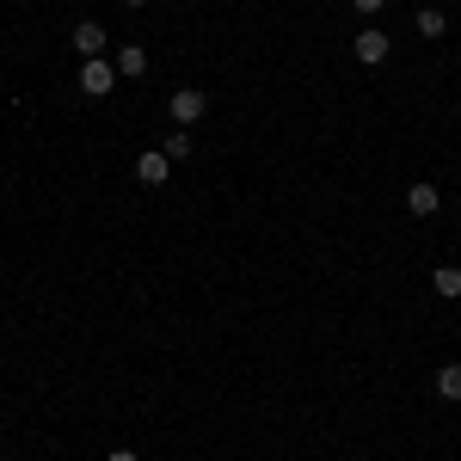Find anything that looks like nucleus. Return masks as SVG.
Wrapping results in <instances>:
<instances>
[{
    "instance_id": "0eeeda50",
    "label": "nucleus",
    "mask_w": 461,
    "mask_h": 461,
    "mask_svg": "<svg viewBox=\"0 0 461 461\" xmlns=\"http://www.w3.org/2000/svg\"><path fill=\"white\" fill-rule=\"evenodd\" d=\"M430 289H437L443 302H461V271L456 265H437V271H430Z\"/></svg>"
},
{
    "instance_id": "ddd939ff",
    "label": "nucleus",
    "mask_w": 461,
    "mask_h": 461,
    "mask_svg": "<svg viewBox=\"0 0 461 461\" xmlns=\"http://www.w3.org/2000/svg\"><path fill=\"white\" fill-rule=\"evenodd\" d=\"M105 461H136V449H111V456Z\"/></svg>"
},
{
    "instance_id": "423d86ee",
    "label": "nucleus",
    "mask_w": 461,
    "mask_h": 461,
    "mask_svg": "<svg viewBox=\"0 0 461 461\" xmlns=\"http://www.w3.org/2000/svg\"><path fill=\"white\" fill-rule=\"evenodd\" d=\"M167 167H173V160L154 148V154H142V160H136V178H142V185H167Z\"/></svg>"
},
{
    "instance_id": "4468645a",
    "label": "nucleus",
    "mask_w": 461,
    "mask_h": 461,
    "mask_svg": "<svg viewBox=\"0 0 461 461\" xmlns=\"http://www.w3.org/2000/svg\"><path fill=\"white\" fill-rule=\"evenodd\" d=\"M123 6H148V0H123Z\"/></svg>"
},
{
    "instance_id": "6e6552de",
    "label": "nucleus",
    "mask_w": 461,
    "mask_h": 461,
    "mask_svg": "<svg viewBox=\"0 0 461 461\" xmlns=\"http://www.w3.org/2000/svg\"><path fill=\"white\" fill-rule=\"evenodd\" d=\"M117 74H130V80L148 74V50H142V43H123V50H117Z\"/></svg>"
},
{
    "instance_id": "20e7f679",
    "label": "nucleus",
    "mask_w": 461,
    "mask_h": 461,
    "mask_svg": "<svg viewBox=\"0 0 461 461\" xmlns=\"http://www.w3.org/2000/svg\"><path fill=\"white\" fill-rule=\"evenodd\" d=\"M351 50H357V62H363V68H382V62H388V50H393V37L388 32H363Z\"/></svg>"
},
{
    "instance_id": "9b49d317",
    "label": "nucleus",
    "mask_w": 461,
    "mask_h": 461,
    "mask_svg": "<svg viewBox=\"0 0 461 461\" xmlns=\"http://www.w3.org/2000/svg\"><path fill=\"white\" fill-rule=\"evenodd\" d=\"M160 154H167V160H185V154H191V136H167V148H160Z\"/></svg>"
},
{
    "instance_id": "1a4fd4ad",
    "label": "nucleus",
    "mask_w": 461,
    "mask_h": 461,
    "mask_svg": "<svg viewBox=\"0 0 461 461\" xmlns=\"http://www.w3.org/2000/svg\"><path fill=\"white\" fill-rule=\"evenodd\" d=\"M437 393H443V400H461V363H443V369H437Z\"/></svg>"
},
{
    "instance_id": "f257e3e1",
    "label": "nucleus",
    "mask_w": 461,
    "mask_h": 461,
    "mask_svg": "<svg viewBox=\"0 0 461 461\" xmlns=\"http://www.w3.org/2000/svg\"><path fill=\"white\" fill-rule=\"evenodd\" d=\"M167 111H173V123H197V117L210 111V93H203V86H178L173 99H167Z\"/></svg>"
},
{
    "instance_id": "39448f33",
    "label": "nucleus",
    "mask_w": 461,
    "mask_h": 461,
    "mask_svg": "<svg viewBox=\"0 0 461 461\" xmlns=\"http://www.w3.org/2000/svg\"><path fill=\"white\" fill-rule=\"evenodd\" d=\"M406 210L412 215H437L443 210V191H437V185H406Z\"/></svg>"
},
{
    "instance_id": "f03ea898",
    "label": "nucleus",
    "mask_w": 461,
    "mask_h": 461,
    "mask_svg": "<svg viewBox=\"0 0 461 461\" xmlns=\"http://www.w3.org/2000/svg\"><path fill=\"white\" fill-rule=\"evenodd\" d=\"M111 86H117V62L99 56V62H86V68H80V93H86V99H105Z\"/></svg>"
},
{
    "instance_id": "7ed1b4c3",
    "label": "nucleus",
    "mask_w": 461,
    "mask_h": 461,
    "mask_svg": "<svg viewBox=\"0 0 461 461\" xmlns=\"http://www.w3.org/2000/svg\"><path fill=\"white\" fill-rule=\"evenodd\" d=\"M105 43H111V32L99 25V19H80V25H74V50H80L86 62H99V56H105Z\"/></svg>"
},
{
    "instance_id": "f8f14e48",
    "label": "nucleus",
    "mask_w": 461,
    "mask_h": 461,
    "mask_svg": "<svg viewBox=\"0 0 461 461\" xmlns=\"http://www.w3.org/2000/svg\"><path fill=\"white\" fill-rule=\"evenodd\" d=\"M357 13H382V0H351Z\"/></svg>"
},
{
    "instance_id": "9d476101",
    "label": "nucleus",
    "mask_w": 461,
    "mask_h": 461,
    "mask_svg": "<svg viewBox=\"0 0 461 461\" xmlns=\"http://www.w3.org/2000/svg\"><path fill=\"white\" fill-rule=\"evenodd\" d=\"M443 32H449V19H443L437 6H425V13H419V37H443Z\"/></svg>"
}]
</instances>
